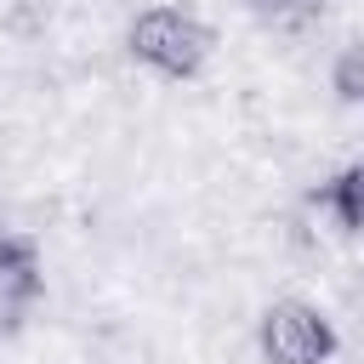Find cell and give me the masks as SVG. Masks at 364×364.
I'll return each instance as SVG.
<instances>
[{"instance_id": "cell-1", "label": "cell", "mask_w": 364, "mask_h": 364, "mask_svg": "<svg viewBox=\"0 0 364 364\" xmlns=\"http://www.w3.org/2000/svg\"><path fill=\"white\" fill-rule=\"evenodd\" d=\"M125 46H131V57H136L142 68H154V74H165V80H193V74L210 63L216 34H210L205 17L182 11V6H148V11L131 17Z\"/></svg>"}, {"instance_id": "cell-2", "label": "cell", "mask_w": 364, "mask_h": 364, "mask_svg": "<svg viewBox=\"0 0 364 364\" xmlns=\"http://www.w3.org/2000/svg\"><path fill=\"white\" fill-rule=\"evenodd\" d=\"M256 347L267 364H330L336 358V324L313 301H273L256 324Z\"/></svg>"}, {"instance_id": "cell-3", "label": "cell", "mask_w": 364, "mask_h": 364, "mask_svg": "<svg viewBox=\"0 0 364 364\" xmlns=\"http://www.w3.org/2000/svg\"><path fill=\"white\" fill-rule=\"evenodd\" d=\"M313 199L336 216V228H341V233H364V159H358V165H347V171H336Z\"/></svg>"}, {"instance_id": "cell-4", "label": "cell", "mask_w": 364, "mask_h": 364, "mask_svg": "<svg viewBox=\"0 0 364 364\" xmlns=\"http://www.w3.org/2000/svg\"><path fill=\"white\" fill-rule=\"evenodd\" d=\"M40 296H46V273L0 284V341H11V336L28 324V313H34V301H40Z\"/></svg>"}, {"instance_id": "cell-5", "label": "cell", "mask_w": 364, "mask_h": 364, "mask_svg": "<svg viewBox=\"0 0 364 364\" xmlns=\"http://www.w3.org/2000/svg\"><path fill=\"white\" fill-rule=\"evenodd\" d=\"M330 91H336L341 108H364V46L336 51V63H330Z\"/></svg>"}, {"instance_id": "cell-6", "label": "cell", "mask_w": 364, "mask_h": 364, "mask_svg": "<svg viewBox=\"0 0 364 364\" xmlns=\"http://www.w3.org/2000/svg\"><path fill=\"white\" fill-rule=\"evenodd\" d=\"M34 273H40V245H34L28 233L0 228V284H11V279H34Z\"/></svg>"}, {"instance_id": "cell-7", "label": "cell", "mask_w": 364, "mask_h": 364, "mask_svg": "<svg viewBox=\"0 0 364 364\" xmlns=\"http://www.w3.org/2000/svg\"><path fill=\"white\" fill-rule=\"evenodd\" d=\"M262 23H279V28H307L324 17V0H245Z\"/></svg>"}]
</instances>
